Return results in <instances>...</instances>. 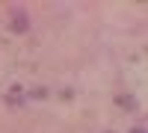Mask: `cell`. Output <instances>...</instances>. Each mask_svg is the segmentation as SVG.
Masks as SVG:
<instances>
[{"mask_svg": "<svg viewBox=\"0 0 148 133\" xmlns=\"http://www.w3.org/2000/svg\"><path fill=\"white\" fill-rule=\"evenodd\" d=\"M15 33H27L30 30V15L24 9H12V24H9Z\"/></svg>", "mask_w": 148, "mask_h": 133, "instance_id": "1", "label": "cell"}, {"mask_svg": "<svg viewBox=\"0 0 148 133\" xmlns=\"http://www.w3.org/2000/svg\"><path fill=\"white\" fill-rule=\"evenodd\" d=\"M130 133H145V130H142V127H133V130H130Z\"/></svg>", "mask_w": 148, "mask_h": 133, "instance_id": "2", "label": "cell"}]
</instances>
